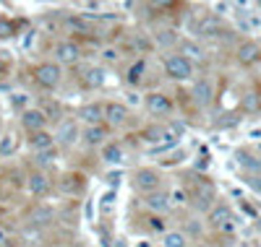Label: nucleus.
Listing matches in <instances>:
<instances>
[{
  "label": "nucleus",
  "mask_w": 261,
  "mask_h": 247,
  "mask_svg": "<svg viewBox=\"0 0 261 247\" xmlns=\"http://www.w3.org/2000/svg\"><path fill=\"white\" fill-rule=\"evenodd\" d=\"M209 221L212 226H220L225 231H233L235 224H233V211H230L227 206H217V208H212L209 211Z\"/></svg>",
  "instance_id": "nucleus-6"
},
{
  "label": "nucleus",
  "mask_w": 261,
  "mask_h": 247,
  "mask_svg": "<svg viewBox=\"0 0 261 247\" xmlns=\"http://www.w3.org/2000/svg\"><path fill=\"white\" fill-rule=\"evenodd\" d=\"M102 159H105L107 164H123L126 153H123V148H120L118 143H110V146L102 148Z\"/></svg>",
  "instance_id": "nucleus-19"
},
{
  "label": "nucleus",
  "mask_w": 261,
  "mask_h": 247,
  "mask_svg": "<svg viewBox=\"0 0 261 247\" xmlns=\"http://www.w3.org/2000/svg\"><path fill=\"white\" fill-rule=\"evenodd\" d=\"M258 57H261V47H258V44H253V42H245V44H240V47H238V60H240L243 65H253Z\"/></svg>",
  "instance_id": "nucleus-12"
},
{
  "label": "nucleus",
  "mask_w": 261,
  "mask_h": 247,
  "mask_svg": "<svg viewBox=\"0 0 261 247\" xmlns=\"http://www.w3.org/2000/svg\"><path fill=\"white\" fill-rule=\"evenodd\" d=\"M105 120L110 122V125H123V122L128 120V107L120 104V102H107L105 104Z\"/></svg>",
  "instance_id": "nucleus-9"
},
{
  "label": "nucleus",
  "mask_w": 261,
  "mask_h": 247,
  "mask_svg": "<svg viewBox=\"0 0 261 247\" xmlns=\"http://www.w3.org/2000/svg\"><path fill=\"white\" fill-rule=\"evenodd\" d=\"M76 138H79V125H76L73 120H63V122H60L58 130H55V141L60 146H71V143H76Z\"/></svg>",
  "instance_id": "nucleus-7"
},
{
  "label": "nucleus",
  "mask_w": 261,
  "mask_h": 247,
  "mask_svg": "<svg viewBox=\"0 0 261 247\" xmlns=\"http://www.w3.org/2000/svg\"><path fill=\"white\" fill-rule=\"evenodd\" d=\"M53 208H47V206H39V208H34L32 211V224L37 226V224H50L53 221Z\"/></svg>",
  "instance_id": "nucleus-20"
},
{
  "label": "nucleus",
  "mask_w": 261,
  "mask_h": 247,
  "mask_svg": "<svg viewBox=\"0 0 261 247\" xmlns=\"http://www.w3.org/2000/svg\"><path fill=\"white\" fill-rule=\"evenodd\" d=\"M26 185H29V193H32L34 198H44V195H47V193L53 190V182H50L47 177H44L42 172H34L32 177L26 180Z\"/></svg>",
  "instance_id": "nucleus-11"
},
{
  "label": "nucleus",
  "mask_w": 261,
  "mask_h": 247,
  "mask_svg": "<svg viewBox=\"0 0 261 247\" xmlns=\"http://www.w3.org/2000/svg\"><path fill=\"white\" fill-rule=\"evenodd\" d=\"M68 26H71V29H79V32H89V24H86L84 19H79V16H71V19H68Z\"/></svg>",
  "instance_id": "nucleus-27"
},
{
  "label": "nucleus",
  "mask_w": 261,
  "mask_h": 247,
  "mask_svg": "<svg viewBox=\"0 0 261 247\" xmlns=\"http://www.w3.org/2000/svg\"><path fill=\"white\" fill-rule=\"evenodd\" d=\"M102 206H105V208H113V193H107V195L102 198Z\"/></svg>",
  "instance_id": "nucleus-32"
},
{
  "label": "nucleus",
  "mask_w": 261,
  "mask_h": 247,
  "mask_svg": "<svg viewBox=\"0 0 261 247\" xmlns=\"http://www.w3.org/2000/svg\"><path fill=\"white\" fill-rule=\"evenodd\" d=\"M11 104H13V107H24V104H26V97H24V94H13V97H11Z\"/></svg>",
  "instance_id": "nucleus-30"
},
{
  "label": "nucleus",
  "mask_w": 261,
  "mask_h": 247,
  "mask_svg": "<svg viewBox=\"0 0 261 247\" xmlns=\"http://www.w3.org/2000/svg\"><path fill=\"white\" fill-rule=\"evenodd\" d=\"M79 120L86 122V125H99V120H105V104H97V102H91V104H84L81 110H79Z\"/></svg>",
  "instance_id": "nucleus-10"
},
{
  "label": "nucleus",
  "mask_w": 261,
  "mask_h": 247,
  "mask_svg": "<svg viewBox=\"0 0 261 247\" xmlns=\"http://www.w3.org/2000/svg\"><path fill=\"white\" fill-rule=\"evenodd\" d=\"M243 104H245V110H258V94H245V99H243Z\"/></svg>",
  "instance_id": "nucleus-28"
},
{
  "label": "nucleus",
  "mask_w": 261,
  "mask_h": 247,
  "mask_svg": "<svg viewBox=\"0 0 261 247\" xmlns=\"http://www.w3.org/2000/svg\"><path fill=\"white\" fill-rule=\"evenodd\" d=\"M53 159H55V151H53V148H50V151H39V153H37V164H42V167L53 164Z\"/></svg>",
  "instance_id": "nucleus-26"
},
{
  "label": "nucleus",
  "mask_w": 261,
  "mask_h": 247,
  "mask_svg": "<svg viewBox=\"0 0 261 247\" xmlns=\"http://www.w3.org/2000/svg\"><path fill=\"white\" fill-rule=\"evenodd\" d=\"M144 70H146V63L144 60H136V63L131 65V70H128V84H139L141 81V75H144Z\"/></svg>",
  "instance_id": "nucleus-24"
},
{
  "label": "nucleus",
  "mask_w": 261,
  "mask_h": 247,
  "mask_svg": "<svg viewBox=\"0 0 261 247\" xmlns=\"http://www.w3.org/2000/svg\"><path fill=\"white\" fill-rule=\"evenodd\" d=\"M60 75H63V70H60L58 63H42L37 65L34 70V81L42 86V89H55L60 84Z\"/></svg>",
  "instance_id": "nucleus-3"
},
{
  "label": "nucleus",
  "mask_w": 261,
  "mask_h": 247,
  "mask_svg": "<svg viewBox=\"0 0 261 247\" xmlns=\"http://www.w3.org/2000/svg\"><path fill=\"white\" fill-rule=\"evenodd\" d=\"M180 55L186 57V60H204V50H201V44H196V42H191V39H186V42H180Z\"/></svg>",
  "instance_id": "nucleus-17"
},
{
  "label": "nucleus",
  "mask_w": 261,
  "mask_h": 247,
  "mask_svg": "<svg viewBox=\"0 0 261 247\" xmlns=\"http://www.w3.org/2000/svg\"><path fill=\"white\" fill-rule=\"evenodd\" d=\"M13 151H16V138L3 135V138H0V156H11Z\"/></svg>",
  "instance_id": "nucleus-25"
},
{
  "label": "nucleus",
  "mask_w": 261,
  "mask_h": 247,
  "mask_svg": "<svg viewBox=\"0 0 261 247\" xmlns=\"http://www.w3.org/2000/svg\"><path fill=\"white\" fill-rule=\"evenodd\" d=\"M170 195L167 193H151L149 198H146V208L149 211H154V213H165L167 208H170Z\"/></svg>",
  "instance_id": "nucleus-15"
},
{
  "label": "nucleus",
  "mask_w": 261,
  "mask_h": 247,
  "mask_svg": "<svg viewBox=\"0 0 261 247\" xmlns=\"http://www.w3.org/2000/svg\"><path fill=\"white\" fill-rule=\"evenodd\" d=\"M53 143H55V135L47 133V130H42V133H34V135H32V146L37 148V153H39V151H50Z\"/></svg>",
  "instance_id": "nucleus-18"
},
{
  "label": "nucleus",
  "mask_w": 261,
  "mask_h": 247,
  "mask_svg": "<svg viewBox=\"0 0 261 247\" xmlns=\"http://www.w3.org/2000/svg\"><path fill=\"white\" fill-rule=\"evenodd\" d=\"M105 57H107V60H115L118 55H115V50H107V52H105Z\"/></svg>",
  "instance_id": "nucleus-34"
},
{
  "label": "nucleus",
  "mask_w": 261,
  "mask_h": 247,
  "mask_svg": "<svg viewBox=\"0 0 261 247\" xmlns=\"http://www.w3.org/2000/svg\"><path fill=\"white\" fill-rule=\"evenodd\" d=\"M55 55H58V63L73 65V63H79L81 50H79V44H73V42H60L55 47Z\"/></svg>",
  "instance_id": "nucleus-8"
},
{
  "label": "nucleus",
  "mask_w": 261,
  "mask_h": 247,
  "mask_svg": "<svg viewBox=\"0 0 261 247\" xmlns=\"http://www.w3.org/2000/svg\"><path fill=\"white\" fill-rule=\"evenodd\" d=\"M146 110L154 117H167V115L173 112V102H170V97H165V94H160V91H154V94L146 97Z\"/></svg>",
  "instance_id": "nucleus-4"
},
{
  "label": "nucleus",
  "mask_w": 261,
  "mask_h": 247,
  "mask_svg": "<svg viewBox=\"0 0 261 247\" xmlns=\"http://www.w3.org/2000/svg\"><path fill=\"white\" fill-rule=\"evenodd\" d=\"M21 125L34 135V133H42V130H44V125H47V117H44L42 110H26V112L21 115Z\"/></svg>",
  "instance_id": "nucleus-5"
},
{
  "label": "nucleus",
  "mask_w": 261,
  "mask_h": 247,
  "mask_svg": "<svg viewBox=\"0 0 261 247\" xmlns=\"http://www.w3.org/2000/svg\"><path fill=\"white\" fill-rule=\"evenodd\" d=\"M165 73L170 75V78H175V81H188L193 75V63L186 60L183 55H170L165 60Z\"/></svg>",
  "instance_id": "nucleus-2"
},
{
  "label": "nucleus",
  "mask_w": 261,
  "mask_h": 247,
  "mask_svg": "<svg viewBox=\"0 0 261 247\" xmlns=\"http://www.w3.org/2000/svg\"><path fill=\"white\" fill-rule=\"evenodd\" d=\"M81 81H84L86 89H99V86H105V70L97 68V65H94V68H86Z\"/></svg>",
  "instance_id": "nucleus-16"
},
{
  "label": "nucleus",
  "mask_w": 261,
  "mask_h": 247,
  "mask_svg": "<svg viewBox=\"0 0 261 247\" xmlns=\"http://www.w3.org/2000/svg\"><path fill=\"white\" fill-rule=\"evenodd\" d=\"M133 185H136V190L139 193H157L160 190V185H162V175L157 172V169H151V167H141L139 172L133 175Z\"/></svg>",
  "instance_id": "nucleus-1"
},
{
  "label": "nucleus",
  "mask_w": 261,
  "mask_h": 247,
  "mask_svg": "<svg viewBox=\"0 0 261 247\" xmlns=\"http://www.w3.org/2000/svg\"><path fill=\"white\" fill-rule=\"evenodd\" d=\"M0 37H11V24H6V21H0Z\"/></svg>",
  "instance_id": "nucleus-31"
},
{
  "label": "nucleus",
  "mask_w": 261,
  "mask_h": 247,
  "mask_svg": "<svg viewBox=\"0 0 261 247\" xmlns=\"http://www.w3.org/2000/svg\"><path fill=\"white\" fill-rule=\"evenodd\" d=\"M212 94H214V89H212L209 81H196V86H193V99H196L198 107L212 104Z\"/></svg>",
  "instance_id": "nucleus-14"
},
{
  "label": "nucleus",
  "mask_w": 261,
  "mask_h": 247,
  "mask_svg": "<svg viewBox=\"0 0 261 247\" xmlns=\"http://www.w3.org/2000/svg\"><path fill=\"white\" fill-rule=\"evenodd\" d=\"M162 244L165 247H186V237H183L180 231H165Z\"/></svg>",
  "instance_id": "nucleus-23"
},
{
  "label": "nucleus",
  "mask_w": 261,
  "mask_h": 247,
  "mask_svg": "<svg viewBox=\"0 0 261 247\" xmlns=\"http://www.w3.org/2000/svg\"><path fill=\"white\" fill-rule=\"evenodd\" d=\"M84 141H86L89 146H99V143L105 141V130H102L99 125H91V128H86V133H84Z\"/></svg>",
  "instance_id": "nucleus-21"
},
{
  "label": "nucleus",
  "mask_w": 261,
  "mask_h": 247,
  "mask_svg": "<svg viewBox=\"0 0 261 247\" xmlns=\"http://www.w3.org/2000/svg\"><path fill=\"white\" fill-rule=\"evenodd\" d=\"M198 32H201L204 37H217V34L222 32V26H220V21H217V19H206V21H201Z\"/></svg>",
  "instance_id": "nucleus-22"
},
{
  "label": "nucleus",
  "mask_w": 261,
  "mask_h": 247,
  "mask_svg": "<svg viewBox=\"0 0 261 247\" xmlns=\"http://www.w3.org/2000/svg\"><path fill=\"white\" fill-rule=\"evenodd\" d=\"M173 198H175V203H183V200H186V193L178 190V193H173Z\"/></svg>",
  "instance_id": "nucleus-33"
},
{
  "label": "nucleus",
  "mask_w": 261,
  "mask_h": 247,
  "mask_svg": "<svg viewBox=\"0 0 261 247\" xmlns=\"http://www.w3.org/2000/svg\"><path fill=\"white\" fill-rule=\"evenodd\" d=\"M149 226L151 229H154V231H165V219H162V216H151V219H149Z\"/></svg>",
  "instance_id": "nucleus-29"
},
{
  "label": "nucleus",
  "mask_w": 261,
  "mask_h": 247,
  "mask_svg": "<svg viewBox=\"0 0 261 247\" xmlns=\"http://www.w3.org/2000/svg\"><path fill=\"white\" fill-rule=\"evenodd\" d=\"M84 185H86L84 175H66L63 180H60V190L71 193V195H79L84 190Z\"/></svg>",
  "instance_id": "nucleus-13"
}]
</instances>
